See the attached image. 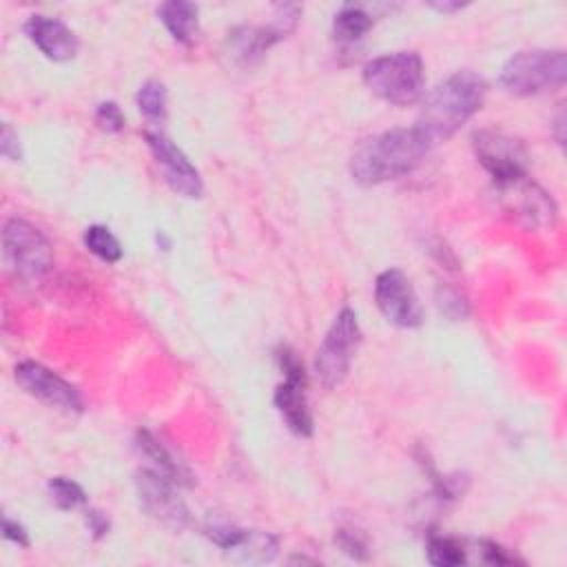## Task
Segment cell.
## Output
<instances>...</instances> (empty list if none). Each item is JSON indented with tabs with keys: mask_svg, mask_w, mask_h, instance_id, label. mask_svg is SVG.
<instances>
[{
	"mask_svg": "<svg viewBox=\"0 0 567 567\" xmlns=\"http://www.w3.org/2000/svg\"><path fill=\"white\" fill-rule=\"evenodd\" d=\"M487 84L474 71H456L436 84L421 102L414 128L430 142L450 140L485 102Z\"/></svg>",
	"mask_w": 567,
	"mask_h": 567,
	"instance_id": "cell-1",
	"label": "cell"
},
{
	"mask_svg": "<svg viewBox=\"0 0 567 567\" xmlns=\"http://www.w3.org/2000/svg\"><path fill=\"white\" fill-rule=\"evenodd\" d=\"M430 142L412 128H390L363 140L350 157V175L365 186L412 173L430 151Z\"/></svg>",
	"mask_w": 567,
	"mask_h": 567,
	"instance_id": "cell-2",
	"label": "cell"
},
{
	"mask_svg": "<svg viewBox=\"0 0 567 567\" xmlns=\"http://www.w3.org/2000/svg\"><path fill=\"white\" fill-rule=\"evenodd\" d=\"M363 82L372 95L394 106H410L423 95V60L416 51H394L363 66Z\"/></svg>",
	"mask_w": 567,
	"mask_h": 567,
	"instance_id": "cell-3",
	"label": "cell"
},
{
	"mask_svg": "<svg viewBox=\"0 0 567 567\" xmlns=\"http://www.w3.org/2000/svg\"><path fill=\"white\" fill-rule=\"evenodd\" d=\"M567 55L563 49H525L501 69L498 82L512 95H538L565 84Z\"/></svg>",
	"mask_w": 567,
	"mask_h": 567,
	"instance_id": "cell-4",
	"label": "cell"
},
{
	"mask_svg": "<svg viewBox=\"0 0 567 567\" xmlns=\"http://www.w3.org/2000/svg\"><path fill=\"white\" fill-rule=\"evenodd\" d=\"M361 343V328L352 308H341L328 328L315 359L317 381L326 390H334L350 372L352 359Z\"/></svg>",
	"mask_w": 567,
	"mask_h": 567,
	"instance_id": "cell-5",
	"label": "cell"
},
{
	"mask_svg": "<svg viewBox=\"0 0 567 567\" xmlns=\"http://www.w3.org/2000/svg\"><path fill=\"white\" fill-rule=\"evenodd\" d=\"M4 257L11 270L27 284L42 281L53 266L49 239L29 221L11 217L2 230Z\"/></svg>",
	"mask_w": 567,
	"mask_h": 567,
	"instance_id": "cell-6",
	"label": "cell"
},
{
	"mask_svg": "<svg viewBox=\"0 0 567 567\" xmlns=\"http://www.w3.org/2000/svg\"><path fill=\"white\" fill-rule=\"evenodd\" d=\"M277 361L284 372V381L275 390V408L279 410L281 419L295 434L310 436L312 434V414H310L308 396H306L303 363L286 346L277 350Z\"/></svg>",
	"mask_w": 567,
	"mask_h": 567,
	"instance_id": "cell-7",
	"label": "cell"
},
{
	"mask_svg": "<svg viewBox=\"0 0 567 567\" xmlns=\"http://www.w3.org/2000/svg\"><path fill=\"white\" fill-rule=\"evenodd\" d=\"M472 146L496 184L527 175V151L518 137L496 128H481L472 135Z\"/></svg>",
	"mask_w": 567,
	"mask_h": 567,
	"instance_id": "cell-8",
	"label": "cell"
},
{
	"mask_svg": "<svg viewBox=\"0 0 567 567\" xmlns=\"http://www.w3.org/2000/svg\"><path fill=\"white\" fill-rule=\"evenodd\" d=\"M297 4H277L268 27H237L228 33V55L239 64L257 62L275 42L286 38L299 20Z\"/></svg>",
	"mask_w": 567,
	"mask_h": 567,
	"instance_id": "cell-9",
	"label": "cell"
},
{
	"mask_svg": "<svg viewBox=\"0 0 567 567\" xmlns=\"http://www.w3.org/2000/svg\"><path fill=\"white\" fill-rule=\"evenodd\" d=\"M140 507L157 523L179 532L190 523L186 503L179 498L175 483L155 470H142L135 476Z\"/></svg>",
	"mask_w": 567,
	"mask_h": 567,
	"instance_id": "cell-10",
	"label": "cell"
},
{
	"mask_svg": "<svg viewBox=\"0 0 567 567\" xmlns=\"http://www.w3.org/2000/svg\"><path fill=\"white\" fill-rule=\"evenodd\" d=\"M374 299L381 315L399 328H416L423 319L419 297L410 279L396 270H383L374 281Z\"/></svg>",
	"mask_w": 567,
	"mask_h": 567,
	"instance_id": "cell-11",
	"label": "cell"
},
{
	"mask_svg": "<svg viewBox=\"0 0 567 567\" xmlns=\"http://www.w3.org/2000/svg\"><path fill=\"white\" fill-rule=\"evenodd\" d=\"M16 381L27 394L51 408L64 412H80L84 405L80 390L42 363L20 361L16 365Z\"/></svg>",
	"mask_w": 567,
	"mask_h": 567,
	"instance_id": "cell-12",
	"label": "cell"
},
{
	"mask_svg": "<svg viewBox=\"0 0 567 567\" xmlns=\"http://www.w3.org/2000/svg\"><path fill=\"white\" fill-rule=\"evenodd\" d=\"M503 208L512 213L520 224L536 228V226H551L556 219V204L554 199L527 175L496 184Z\"/></svg>",
	"mask_w": 567,
	"mask_h": 567,
	"instance_id": "cell-13",
	"label": "cell"
},
{
	"mask_svg": "<svg viewBox=\"0 0 567 567\" xmlns=\"http://www.w3.org/2000/svg\"><path fill=\"white\" fill-rule=\"evenodd\" d=\"M146 144L153 153L164 182L182 197H199L204 193V182L199 171L190 164L179 146H175L166 135L157 131H146Z\"/></svg>",
	"mask_w": 567,
	"mask_h": 567,
	"instance_id": "cell-14",
	"label": "cell"
},
{
	"mask_svg": "<svg viewBox=\"0 0 567 567\" xmlns=\"http://www.w3.org/2000/svg\"><path fill=\"white\" fill-rule=\"evenodd\" d=\"M24 33L49 60L55 62L75 58L80 47L75 33L62 20L49 16H31L24 22Z\"/></svg>",
	"mask_w": 567,
	"mask_h": 567,
	"instance_id": "cell-15",
	"label": "cell"
},
{
	"mask_svg": "<svg viewBox=\"0 0 567 567\" xmlns=\"http://www.w3.org/2000/svg\"><path fill=\"white\" fill-rule=\"evenodd\" d=\"M135 447L144 458L151 461V470L171 478L175 485H190V474L186 472V467L179 461H175V456L148 430L137 432Z\"/></svg>",
	"mask_w": 567,
	"mask_h": 567,
	"instance_id": "cell-16",
	"label": "cell"
},
{
	"mask_svg": "<svg viewBox=\"0 0 567 567\" xmlns=\"http://www.w3.org/2000/svg\"><path fill=\"white\" fill-rule=\"evenodd\" d=\"M230 560L235 563H248V565H264L270 563L277 556V538L268 532L257 529H244L241 536L224 549Z\"/></svg>",
	"mask_w": 567,
	"mask_h": 567,
	"instance_id": "cell-17",
	"label": "cell"
},
{
	"mask_svg": "<svg viewBox=\"0 0 567 567\" xmlns=\"http://www.w3.org/2000/svg\"><path fill=\"white\" fill-rule=\"evenodd\" d=\"M157 16L166 31L173 35V40L182 44H190L197 35V16L199 9L193 2L184 0H168L157 7Z\"/></svg>",
	"mask_w": 567,
	"mask_h": 567,
	"instance_id": "cell-18",
	"label": "cell"
},
{
	"mask_svg": "<svg viewBox=\"0 0 567 567\" xmlns=\"http://www.w3.org/2000/svg\"><path fill=\"white\" fill-rule=\"evenodd\" d=\"M372 22H374L372 16L363 7L346 4L334 13L332 31L339 42H354V40L363 38V33L370 31Z\"/></svg>",
	"mask_w": 567,
	"mask_h": 567,
	"instance_id": "cell-19",
	"label": "cell"
},
{
	"mask_svg": "<svg viewBox=\"0 0 567 567\" xmlns=\"http://www.w3.org/2000/svg\"><path fill=\"white\" fill-rule=\"evenodd\" d=\"M427 560L436 567H454L467 563V545L452 536H430Z\"/></svg>",
	"mask_w": 567,
	"mask_h": 567,
	"instance_id": "cell-20",
	"label": "cell"
},
{
	"mask_svg": "<svg viewBox=\"0 0 567 567\" xmlns=\"http://www.w3.org/2000/svg\"><path fill=\"white\" fill-rule=\"evenodd\" d=\"M137 109L153 124L166 120V89L159 80H146L137 89Z\"/></svg>",
	"mask_w": 567,
	"mask_h": 567,
	"instance_id": "cell-21",
	"label": "cell"
},
{
	"mask_svg": "<svg viewBox=\"0 0 567 567\" xmlns=\"http://www.w3.org/2000/svg\"><path fill=\"white\" fill-rule=\"evenodd\" d=\"M84 246L89 248V252H93L106 264H115L122 259V246L106 226H100V224L89 226L84 230Z\"/></svg>",
	"mask_w": 567,
	"mask_h": 567,
	"instance_id": "cell-22",
	"label": "cell"
},
{
	"mask_svg": "<svg viewBox=\"0 0 567 567\" xmlns=\"http://www.w3.org/2000/svg\"><path fill=\"white\" fill-rule=\"evenodd\" d=\"M47 487H49V496L58 509H75L86 501L84 489L71 478L55 476L49 481Z\"/></svg>",
	"mask_w": 567,
	"mask_h": 567,
	"instance_id": "cell-23",
	"label": "cell"
},
{
	"mask_svg": "<svg viewBox=\"0 0 567 567\" xmlns=\"http://www.w3.org/2000/svg\"><path fill=\"white\" fill-rule=\"evenodd\" d=\"M436 306H439V310H441L445 317H450V319H454V321L465 319V317L470 315L467 301H465L454 288H439V290H436Z\"/></svg>",
	"mask_w": 567,
	"mask_h": 567,
	"instance_id": "cell-24",
	"label": "cell"
},
{
	"mask_svg": "<svg viewBox=\"0 0 567 567\" xmlns=\"http://www.w3.org/2000/svg\"><path fill=\"white\" fill-rule=\"evenodd\" d=\"M95 122L106 133H120L124 128V113L115 102H102L95 109Z\"/></svg>",
	"mask_w": 567,
	"mask_h": 567,
	"instance_id": "cell-25",
	"label": "cell"
},
{
	"mask_svg": "<svg viewBox=\"0 0 567 567\" xmlns=\"http://www.w3.org/2000/svg\"><path fill=\"white\" fill-rule=\"evenodd\" d=\"M337 543L341 545V549L346 554H350L352 558H359L363 560L368 556V545H365V538L354 532V529H339L337 532Z\"/></svg>",
	"mask_w": 567,
	"mask_h": 567,
	"instance_id": "cell-26",
	"label": "cell"
},
{
	"mask_svg": "<svg viewBox=\"0 0 567 567\" xmlns=\"http://www.w3.org/2000/svg\"><path fill=\"white\" fill-rule=\"evenodd\" d=\"M0 151L4 157L18 162L22 157V151H20V140L18 135L13 133V128L9 124H2V135H0Z\"/></svg>",
	"mask_w": 567,
	"mask_h": 567,
	"instance_id": "cell-27",
	"label": "cell"
},
{
	"mask_svg": "<svg viewBox=\"0 0 567 567\" xmlns=\"http://www.w3.org/2000/svg\"><path fill=\"white\" fill-rule=\"evenodd\" d=\"M86 525H89V532L93 534V538H102V536H106L109 534V529H111V520H109V516L104 514V512H100V509H86Z\"/></svg>",
	"mask_w": 567,
	"mask_h": 567,
	"instance_id": "cell-28",
	"label": "cell"
},
{
	"mask_svg": "<svg viewBox=\"0 0 567 567\" xmlns=\"http://www.w3.org/2000/svg\"><path fill=\"white\" fill-rule=\"evenodd\" d=\"M2 534H4V538H7V540H13V543H16V545H20V547H29L27 529H24L20 523L11 520L9 516H4V518H2Z\"/></svg>",
	"mask_w": 567,
	"mask_h": 567,
	"instance_id": "cell-29",
	"label": "cell"
},
{
	"mask_svg": "<svg viewBox=\"0 0 567 567\" xmlns=\"http://www.w3.org/2000/svg\"><path fill=\"white\" fill-rule=\"evenodd\" d=\"M430 7L436 9V11H441V13H452V11L463 9L465 4H463V2H430Z\"/></svg>",
	"mask_w": 567,
	"mask_h": 567,
	"instance_id": "cell-30",
	"label": "cell"
}]
</instances>
